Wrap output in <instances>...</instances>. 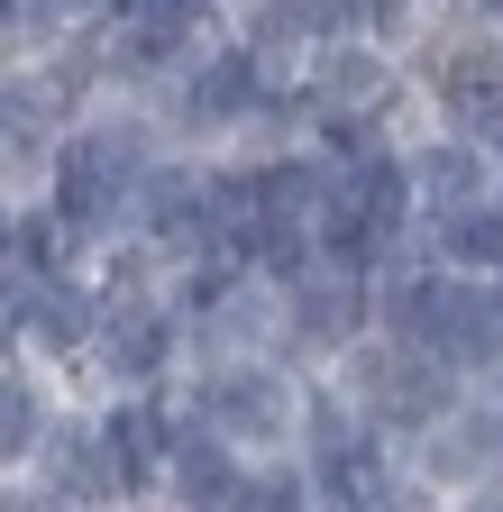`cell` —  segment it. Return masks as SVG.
<instances>
[{
	"label": "cell",
	"instance_id": "obj_16",
	"mask_svg": "<svg viewBox=\"0 0 503 512\" xmlns=\"http://www.w3.org/2000/svg\"><path fill=\"white\" fill-rule=\"evenodd\" d=\"M10 330H19V302H10V293H0V348H10Z\"/></svg>",
	"mask_w": 503,
	"mask_h": 512
},
{
	"label": "cell",
	"instance_id": "obj_10",
	"mask_svg": "<svg viewBox=\"0 0 503 512\" xmlns=\"http://www.w3.org/2000/svg\"><path fill=\"white\" fill-rule=\"evenodd\" d=\"M247 101H257V55H220L193 92V119H238Z\"/></svg>",
	"mask_w": 503,
	"mask_h": 512
},
{
	"label": "cell",
	"instance_id": "obj_3",
	"mask_svg": "<svg viewBox=\"0 0 503 512\" xmlns=\"http://www.w3.org/2000/svg\"><path fill=\"white\" fill-rule=\"evenodd\" d=\"M119 156H129V138H83V147H65V183H55L65 220H101L119 202V174H129Z\"/></svg>",
	"mask_w": 503,
	"mask_h": 512
},
{
	"label": "cell",
	"instance_id": "obj_7",
	"mask_svg": "<svg viewBox=\"0 0 503 512\" xmlns=\"http://www.w3.org/2000/svg\"><path fill=\"white\" fill-rule=\"evenodd\" d=\"M193 19H202V10H129V28H119V55H129L138 74H147V64L183 55V37H193Z\"/></svg>",
	"mask_w": 503,
	"mask_h": 512
},
{
	"label": "cell",
	"instance_id": "obj_12",
	"mask_svg": "<svg viewBox=\"0 0 503 512\" xmlns=\"http://www.w3.org/2000/svg\"><path fill=\"white\" fill-rule=\"evenodd\" d=\"M28 439H37V394L19 375H0V458H19Z\"/></svg>",
	"mask_w": 503,
	"mask_h": 512
},
{
	"label": "cell",
	"instance_id": "obj_6",
	"mask_svg": "<svg viewBox=\"0 0 503 512\" xmlns=\"http://www.w3.org/2000/svg\"><path fill=\"white\" fill-rule=\"evenodd\" d=\"M174 485H183V503L220 512V503H238V458H229L220 439H183L174 448Z\"/></svg>",
	"mask_w": 503,
	"mask_h": 512
},
{
	"label": "cell",
	"instance_id": "obj_13",
	"mask_svg": "<svg viewBox=\"0 0 503 512\" xmlns=\"http://www.w3.org/2000/svg\"><path fill=\"white\" fill-rule=\"evenodd\" d=\"M321 83H330V92H321L330 110H366V101H375V64H366V55H339Z\"/></svg>",
	"mask_w": 503,
	"mask_h": 512
},
{
	"label": "cell",
	"instance_id": "obj_11",
	"mask_svg": "<svg viewBox=\"0 0 503 512\" xmlns=\"http://www.w3.org/2000/svg\"><path fill=\"white\" fill-rule=\"evenodd\" d=\"M357 320V293H348V275H321V284H302V330L311 339H339Z\"/></svg>",
	"mask_w": 503,
	"mask_h": 512
},
{
	"label": "cell",
	"instance_id": "obj_2",
	"mask_svg": "<svg viewBox=\"0 0 503 512\" xmlns=\"http://www.w3.org/2000/svg\"><path fill=\"white\" fill-rule=\"evenodd\" d=\"M439 101L458 128H503V55L494 46H458L439 64Z\"/></svg>",
	"mask_w": 503,
	"mask_h": 512
},
{
	"label": "cell",
	"instance_id": "obj_5",
	"mask_svg": "<svg viewBox=\"0 0 503 512\" xmlns=\"http://www.w3.org/2000/svg\"><path fill=\"white\" fill-rule=\"evenodd\" d=\"M101 348H110V366L119 375H156L165 366V311H101Z\"/></svg>",
	"mask_w": 503,
	"mask_h": 512
},
{
	"label": "cell",
	"instance_id": "obj_18",
	"mask_svg": "<svg viewBox=\"0 0 503 512\" xmlns=\"http://www.w3.org/2000/svg\"><path fill=\"white\" fill-rule=\"evenodd\" d=\"M494 512H503V503H494Z\"/></svg>",
	"mask_w": 503,
	"mask_h": 512
},
{
	"label": "cell",
	"instance_id": "obj_8",
	"mask_svg": "<svg viewBox=\"0 0 503 512\" xmlns=\"http://www.w3.org/2000/svg\"><path fill=\"white\" fill-rule=\"evenodd\" d=\"M55 485H65V494H119V458H110V439L74 430L65 448H55Z\"/></svg>",
	"mask_w": 503,
	"mask_h": 512
},
{
	"label": "cell",
	"instance_id": "obj_14",
	"mask_svg": "<svg viewBox=\"0 0 503 512\" xmlns=\"http://www.w3.org/2000/svg\"><path fill=\"white\" fill-rule=\"evenodd\" d=\"M449 256H467V266H503V220H458L449 229Z\"/></svg>",
	"mask_w": 503,
	"mask_h": 512
},
{
	"label": "cell",
	"instance_id": "obj_15",
	"mask_svg": "<svg viewBox=\"0 0 503 512\" xmlns=\"http://www.w3.org/2000/svg\"><path fill=\"white\" fill-rule=\"evenodd\" d=\"M37 330L74 348V339H83V302H74V293H37Z\"/></svg>",
	"mask_w": 503,
	"mask_h": 512
},
{
	"label": "cell",
	"instance_id": "obj_4",
	"mask_svg": "<svg viewBox=\"0 0 503 512\" xmlns=\"http://www.w3.org/2000/svg\"><path fill=\"white\" fill-rule=\"evenodd\" d=\"M211 412H220V430H238V439H275L284 430V403H275V375H220L211 384Z\"/></svg>",
	"mask_w": 503,
	"mask_h": 512
},
{
	"label": "cell",
	"instance_id": "obj_9",
	"mask_svg": "<svg viewBox=\"0 0 503 512\" xmlns=\"http://www.w3.org/2000/svg\"><path fill=\"white\" fill-rule=\"evenodd\" d=\"M421 192H430L439 211H467L476 192H485V165H476L467 147H430V156H421Z\"/></svg>",
	"mask_w": 503,
	"mask_h": 512
},
{
	"label": "cell",
	"instance_id": "obj_17",
	"mask_svg": "<svg viewBox=\"0 0 503 512\" xmlns=\"http://www.w3.org/2000/svg\"><path fill=\"white\" fill-rule=\"evenodd\" d=\"M10 247H19V229H10V211H0V256H10Z\"/></svg>",
	"mask_w": 503,
	"mask_h": 512
},
{
	"label": "cell",
	"instance_id": "obj_1",
	"mask_svg": "<svg viewBox=\"0 0 503 512\" xmlns=\"http://www.w3.org/2000/svg\"><path fill=\"white\" fill-rule=\"evenodd\" d=\"M366 403H375V421L421 430V421L449 412V366L421 357V348H394V357H375V366H366Z\"/></svg>",
	"mask_w": 503,
	"mask_h": 512
}]
</instances>
